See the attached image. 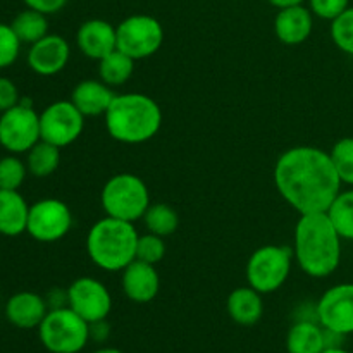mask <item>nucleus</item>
<instances>
[{
    "label": "nucleus",
    "mask_w": 353,
    "mask_h": 353,
    "mask_svg": "<svg viewBox=\"0 0 353 353\" xmlns=\"http://www.w3.org/2000/svg\"><path fill=\"white\" fill-rule=\"evenodd\" d=\"M274 185L296 212L310 214L327 212L343 183L330 152L302 145L279 155L274 164Z\"/></svg>",
    "instance_id": "nucleus-1"
},
{
    "label": "nucleus",
    "mask_w": 353,
    "mask_h": 353,
    "mask_svg": "<svg viewBox=\"0 0 353 353\" xmlns=\"http://www.w3.org/2000/svg\"><path fill=\"white\" fill-rule=\"evenodd\" d=\"M341 241L327 212L300 214L293 234V257L307 276L327 278L341 262Z\"/></svg>",
    "instance_id": "nucleus-2"
},
{
    "label": "nucleus",
    "mask_w": 353,
    "mask_h": 353,
    "mask_svg": "<svg viewBox=\"0 0 353 353\" xmlns=\"http://www.w3.org/2000/svg\"><path fill=\"white\" fill-rule=\"evenodd\" d=\"M103 117L110 137L126 145L152 140L162 126V109L145 93L116 95Z\"/></svg>",
    "instance_id": "nucleus-3"
},
{
    "label": "nucleus",
    "mask_w": 353,
    "mask_h": 353,
    "mask_svg": "<svg viewBox=\"0 0 353 353\" xmlns=\"http://www.w3.org/2000/svg\"><path fill=\"white\" fill-rule=\"evenodd\" d=\"M138 238L134 223L107 216L88 230L86 254L99 269L121 272L137 259Z\"/></svg>",
    "instance_id": "nucleus-4"
},
{
    "label": "nucleus",
    "mask_w": 353,
    "mask_h": 353,
    "mask_svg": "<svg viewBox=\"0 0 353 353\" xmlns=\"http://www.w3.org/2000/svg\"><path fill=\"white\" fill-rule=\"evenodd\" d=\"M100 203L109 217L137 223L150 205V192L140 176L119 172L103 185Z\"/></svg>",
    "instance_id": "nucleus-5"
},
{
    "label": "nucleus",
    "mask_w": 353,
    "mask_h": 353,
    "mask_svg": "<svg viewBox=\"0 0 353 353\" xmlns=\"http://www.w3.org/2000/svg\"><path fill=\"white\" fill-rule=\"evenodd\" d=\"M41 345L50 353H79L90 341V324L71 307L50 309L38 326Z\"/></svg>",
    "instance_id": "nucleus-6"
},
{
    "label": "nucleus",
    "mask_w": 353,
    "mask_h": 353,
    "mask_svg": "<svg viewBox=\"0 0 353 353\" xmlns=\"http://www.w3.org/2000/svg\"><path fill=\"white\" fill-rule=\"evenodd\" d=\"M293 261V250L285 245H264L257 248L247 262L245 274L248 286L262 295L278 292L288 281Z\"/></svg>",
    "instance_id": "nucleus-7"
},
{
    "label": "nucleus",
    "mask_w": 353,
    "mask_h": 353,
    "mask_svg": "<svg viewBox=\"0 0 353 353\" xmlns=\"http://www.w3.org/2000/svg\"><path fill=\"white\" fill-rule=\"evenodd\" d=\"M117 50L134 61L152 57L164 43L161 21L148 14H133L116 26Z\"/></svg>",
    "instance_id": "nucleus-8"
},
{
    "label": "nucleus",
    "mask_w": 353,
    "mask_h": 353,
    "mask_svg": "<svg viewBox=\"0 0 353 353\" xmlns=\"http://www.w3.org/2000/svg\"><path fill=\"white\" fill-rule=\"evenodd\" d=\"M40 140V114L28 100L0 114V145L9 154H26Z\"/></svg>",
    "instance_id": "nucleus-9"
},
{
    "label": "nucleus",
    "mask_w": 353,
    "mask_h": 353,
    "mask_svg": "<svg viewBox=\"0 0 353 353\" xmlns=\"http://www.w3.org/2000/svg\"><path fill=\"white\" fill-rule=\"evenodd\" d=\"M85 116L71 100H57L45 107L40 114L41 140L59 148L69 147L81 137Z\"/></svg>",
    "instance_id": "nucleus-10"
},
{
    "label": "nucleus",
    "mask_w": 353,
    "mask_h": 353,
    "mask_svg": "<svg viewBox=\"0 0 353 353\" xmlns=\"http://www.w3.org/2000/svg\"><path fill=\"white\" fill-rule=\"evenodd\" d=\"M72 228V214L68 203L59 199H41L30 205L26 233L41 243L62 240Z\"/></svg>",
    "instance_id": "nucleus-11"
},
{
    "label": "nucleus",
    "mask_w": 353,
    "mask_h": 353,
    "mask_svg": "<svg viewBox=\"0 0 353 353\" xmlns=\"http://www.w3.org/2000/svg\"><path fill=\"white\" fill-rule=\"evenodd\" d=\"M65 295H68V307H71L88 324L105 321L112 310V296L107 286L90 276L74 279L69 285Z\"/></svg>",
    "instance_id": "nucleus-12"
},
{
    "label": "nucleus",
    "mask_w": 353,
    "mask_h": 353,
    "mask_svg": "<svg viewBox=\"0 0 353 353\" xmlns=\"http://www.w3.org/2000/svg\"><path fill=\"white\" fill-rule=\"evenodd\" d=\"M316 319L331 333L343 338L353 334V283L326 290L316 305Z\"/></svg>",
    "instance_id": "nucleus-13"
},
{
    "label": "nucleus",
    "mask_w": 353,
    "mask_h": 353,
    "mask_svg": "<svg viewBox=\"0 0 353 353\" xmlns=\"http://www.w3.org/2000/svg\"><path fill=\"white\" fill-rule=\"evenodd\" d=\"M71 47L61 34L48 33L37 43L30 45L28 65L38 76H55L68 65Z\"/></svg>",
    "instance_id": "nucleus-14"
},
{
    "label": "nucleus",
    "mask_w": 353,
    "mask_h": 353,
    "mask_svg": "<svg viewBox=\"0 0 353 353\" xmlns=\"http://www.w3.org/2000/svg\"><path fill=\"white\" fill-rule=\"evenodd\" d=\"M121 286L131 302L150 303L161 290V278L155 265L134 259L121 271Z\"/></svg>",
    "instance_id": "nucleus-15"
},
{
    "label": "nucleus",
    "mask_w": 353,
    "mask_h": 353,
    "mask_svg": "<svg viewBox=\"0 0 353 353\" xmlns=\"http://www.w3.org/2000/svg\"><path fill=\"white\" fill-rule=\"evenodd\" d=\"M76 45L83 55L100 61L117 48L116 26L105 19H88L78 28Z\"/></svg>",
    "instance_id": "nucleus-16"
},
{
    "label": "nucleus",
    "mask_w": 353,
    "mask_h": 353,
    "mask_svg": "<svg viewBox=\"0 0 353 353\" xmlns=\"http://www.w3.org/2000/svg\"><path fill=\"white\" fill-rule=\"evenodd\" d=\"M314 30V14L309 7L295 6L279 9L274 17V33L285 45H300L309 40Z\"/></svg>",
    "instance_id": "nucleus-17"
},
{
    "label": "nucleus",
    "mask_w": 353,
    "mask_h": 353,
    "mask_svg": "<svg viewBox=\"0 0 353 353\" xmlns=\"http://www.w3.org/2000/svg\"><path fill=\"white\" fill-rule=\"evenodd\" d=\"M48 312L43 296L33 292H19L10 296L6 303V317L12 326L19 330H33L41 324Z\"/></svg>",
    "instance_id": "nucleus-18"
},
{
    "label": "nucleus",
    "mask_w": 353,
    "mask_h": 353,
    "mask_svg": "<svg viewBox=\"0 0 353 353\" xmlns=\"http://www.w3.org/2000/svg\"><path fill=\"white\" fill-rule=\"evenodd\" d=\"M116 93L102 79H85L71 93V102L85 117L105 116Z\"/></svg>",
    "instance_id": "nucleus-19"
},
{
    "label": "nucleus",
    "mask_w": 353,
    "mask_h": 353,
    "mask_svg": "<svg viewBox=\"0 0 353 353\" xmlns=\"http://www.w3.org/2000/svg\"><path fill=\"white\" fill-rule=\"evenodd\" d=\"M30 205L19 190H0V234L19 236L26 233Z\"/></svg>",
    "instance_id": "nucleus-20"
},
{
    "label": "nucleus",
    "mask_w": 353,
    "mask_h": 353,
    "mask_svg": "<svg viewBox=\"0 0 353 353\" xmlns=\"http://www.w3.org/2000/svg\"><path fill=\"white\" fill-rule=\"evenodd\" d=\"M228 316L240 326H254L262 319L264 314V302L262 293L252 286H241L233 290L226 300Z\"/></svg>",
    "instance_id": "nucleus-21"
},
{
    "label": "nucleus",
    "mask_w": 353,
    "mask_h": 353,
    "mask_svg": "<svg viewBox=\"0 0 353 353\" xmlns=\"http://www.w3.org/2000/svg\"><path fill=\"white\" fill-rule=\"evenodd\" d=\"M326 347V330L317 319L296 321L286 334L288 353H323Z\"/></svg>",
    "instance_id": "nucleus-22"
},
{
    "label": "nucleus",
    "mask_w": 353,
    "mask_h": 353,
    "mask_svg": "<svg viewBox=\"0 0 353 353\" xmlns=\"http://www.w3.org/2000/svg\"><path fill=\"white\" fill-rule=\"evenodd\" d=\"M61 164V148L48 141L40 140L26 152L28 172L34 178H48Z\"/></svg>",
    "instance_id": "nucleus-23"
},
{
    "label": "nucleus",
    "mask_w": 353,
    "mask_h": 353,
    "mask_svg": "<svg viewBox=\"0 0 353 353\" xmlns=\"http://www.w3.org/2000/svg\"><path fill=\"white\" fill-rule=\"evenodd\" d=\"M134 59L123 54L121 50L110 52L103 59L99 61V76L105 85L121 86L133 76L134 72Z\"/></svg>",
    "instance_id": "nucleus-24"
},
{
    "label": "nucleus",
    "mask_w": 353,
    "mask_h": 353,
    "mask_svg": "<svg viewBox=\"0 0 353 353\" xmlns=\"http://www.w3.org/2000/svg\"><path fill=\"white\" fill-rule=\"evenodd\" d=\"M10 26H12L14 33L21 40V43L33 45L48 34L47 14L38 12V10L30 9V7L17 14L12 23H10Z\"/></svg>",
    "instance_id": "nucleus-25"
},
{
    "label": "nucleus",
    "mask_w": 353,
    "mask_h": 353,
    "mask_svg": "<svg viewBox=\"0 0 353 353\" xmlns=\"http://www.w3.org/2000/svg\"><path fill=\"white\" fill-rule=\"evenodd\" d=\"M141 219H143L148 233L159 234L162 238L171 236L179 226L178 212L169 203L164 202L150 203Z\"/></svg>",
    "instance_id": "nucleus-26"
},
{
    "label": "nucleus",
    "mask_w": 353,
    "mask_h": 353,
    "mask_svg": "<svg viewBox=\"0 0 353 353\" xmlns=\"http://www.w3.org/2000/svg\"><path fill=\"white\" fill-rule=\"evenodd\" d=\"M327 216L333 221L334 228L343 240L353 241V190L340 192L331 207Z\"/></svg>",
    "instance_id": "nucleus-27"
},
{
    "label": "nucleus",
    "mask_w": 353,
    "mask_h": 353,
    "mask_svg": "<svg viewBox=\"0 0 353 353\" xmlns=\"http://www.w3.org/2000/svg\"><path fill=\"white\" fill-rule=\"evenodd\" d=\"M334 169L343 185L353 186V138H341L330 150Z\"/></svg>",
    "instance_id": "nucleus-28"
},
{
    "label": "nucleus",
    "mask_w": 353,
    "mask_h": 353,
    "mask_svg": "<svg viewBox=\"0 0 353 353\" xmlns=\"http://www.w3.org/2000/svg\"><path fill=\"white\" fill-rule=\"evenodd\" d=\"M26 162L16 157V154L0 159V190H19L26 179Z\"/></svg>",
    "instance_id": "nucleus-29"
},
{
    "label": "nucleus",
    "mask_w": 353,
    "mask_h": 353,
    "mask_svg": "<svg viewBox=\"0 0 353 353\" xmlns=\"http://www.w3.org/2000/svg\"><path fill=\"white\" fill-rule=\"evenodd\" d=\"M331 38L341 52L353 57V7L331 21Z\"/></svg>",
    "instance_id": "nucleus-30"
},
{
    "label": "nucleus",
    "mask_w": 353,
    "mask_h": 353,
    "mask_svg": "<svg viewBox=\"0 0 353 353\" xmlns=\"http://www.w3.org/2000/svg\"><path fill=\"white\" fill-rule=\"evenodd\" d=\"M165 255V241L159 234L147 233L138 238L137 245V259L147 264H159Z\"/></svg>",
    "instance_id": "nucleus-31"
},
{
    "label": "nucleus",
    "mask_w": 353,
    "mask_h": 353,
    "mask_svg": "<svg viewBox=\"0 0 353 353\" xmlns=\"http://www.w3.org/2000/svg\"><path fill=\"white\" fill-rule=\"evenodd\" d=\"M21 40L10 24L0 23V69H6L17 61L21 52Z\"/></svg>",
    "instance_id": "nucleus-32"
},
{
    "label": "nucleus",
    "mask_w": 353,
    "mask_h": 353,
    "mask_svg": "<svg viewBox=\"0 0 353 353\" xmlns=\"http://www.w3.org/2000/svg\"><path fill=\"white\" fill-rule=\"evenodd\" d=\"M350 7V0H309V9L319 19L333 21Z\"/></svg>",
    "instance_id": "nucleus-33"
},
{
    "label": "nucleus",
    "mask_w": 353,
    "mask_h": 353,
    "mask_svg": "<svg viewBox=\"0 0 353 353\" xmlns=\"http://www.w3.org/2000/svg\"><path fill=\"white\" fill-rule=\"evenodd\" d=\"M19 102V90L14 85L12 79L6 78V76H0V114L12 109V107L17 105Z\"/></svg>",
    "instance_id": "nucleus-34"
},
{
    "label": "nucleus",
    "mask_w": 353,
    "mask_h": 353,
    "mask_svg": "<svg viewBox=\"0 0 353 353\" xmlns=\"http://www.w3.org/2000/svg\"><path fill=\"white\" fill-rule=\"evenodd\" d=\"M23 2L30 9H34L38 12H43L47 16H50V14H55L64 9L68 0H23Z\"/></svg>",
    "instance_id": "nucleus-35"
},
{
    "label": "nucleus",
    "mask_w": 353,
    "mask_h": 353,
    "mask_svg": "<svg viewBox=\"0 0 353 353\" xmlns=\"http://www.w3.org/2000/svg\"><path fill=\"white\" fill-rule=\"evenodd\" d=\"M272 7L276 9H286V7H295V6H303L305 0H268Z\"/></svg>",
    "instance_id": "nucleus-36"
},
{
    "label": "nucleus",
    "mask_w": 353,
    "mask_h": 353,
    "mask_svg": "<svg viewBox=\"0 0 353 353\" xmlns=\"http://www.w3.org/2000/svg\"><path fill=\"white\" fill-rule=\"evenodd\" d=\"M323 353H350V352L345 350L343 347H326Z\"/></svg>",
    "instance_id": "nucleus-37"
},
{
    "label": "nucleus",
    "mask_w": 353,
    "mask_h": 353,
    "mask_svg": "<svg viewBox=\"0 0 353 353\" xmlns=\"http://www.w3.org/2000/svg\"><path fill=\"white\" fill-rule=\"evenodd\" d=\"M93 353H124V352H123V350H119V348L105 347V348H99V350H95Z\"/></svg>",
    "instance_id": "nucleus-38"
}]
</instances>
